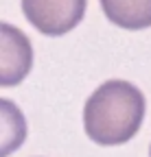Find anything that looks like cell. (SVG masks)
Returning a JSON list of instances; mask_svg holds the SVG:
<instances>
[{
	"mask_svg": "<svg viewBox=\"0 0 151 157\" xmlns=\"http://www.w3.org/2000/svg\"><path fill=\"white\" fill-rule=\"evenodd\" d=\"M147 103L129 81L112 78L92 92L83 107V129L94 144L118 146L140 131Z\"/></svg>",
	"mask_w": 151,
	"mask_h": 157,
	"instance_id": "6da1fadb",
	"label": "cell"
},
{
	"mask_svg": "<svg viewBox=\"0 0 151 157\" xmlns=\"http://www.w3.org/2000/svg\"><path fill=\"white\" fill-rule=\"evenodd\" d=\"M88 0H22V13L48 37H62L77 29L85 15Z\"/></svg>",
	"mask_w": 151,
	"mask_h": 157,
	"instance_id": "7a4b0ae2",
	"label": "cell"
},
{
	"mask_svg": "<svg viewBox=\"0 0 151 157\" xmlns=\"http://www.w3.org/2000/svg\"><path fill=\"white\" fill-rule=\"evenodd\" d=\"M33 68V46L22 29L0 22V87H15Z\"/></svg>",
	"mask_w": 151,
	"mask_h": 157,
	"instance_id": "3957f363",
	"label": "cell"
},
{
	"mask_svg": "<svg viewBox=\"0 0 151 157\" xmlns=\"http://www.w3.org/2000/svg\"><path fill=\"white\" fill-rule=\"evenodd\" d=\"M105 17L125 31L151 26V0H99Z\"/></svg>",
	"mask_w": 151,
	"mask_h": 157,
	"instance_id": "277c9868",
	"label": "cell"
},
{
	"mask_svg": "<svg viewBox=\"0 0 151 157\" xmlns=\"http://www.w3.org/2000/svg\"><path fill=\"white\" fill-rule=\"evenodd\" d=\"M26 118L9 98H0V157H9L26 140Z\"/></svg>",
	"mask_w": 151,
	"mask_h": 157,
	"instance_id": "5b68a950",
	"label": "cell"
},
{
	"mask_svg": "<svg viewBox=\"0 0 151 157\" xmlns=\"http://www.w3.org/2000/svg\"><path fill=\"white\" fill-rule=\"evenodd\" d=\"M149 157H151V146H149Z\"/></svg>",
	"mask_w": 151,
	"mask_h": 157,
	"instance_id": "8992f818",
	"label": "cell"
}]
</instances>
